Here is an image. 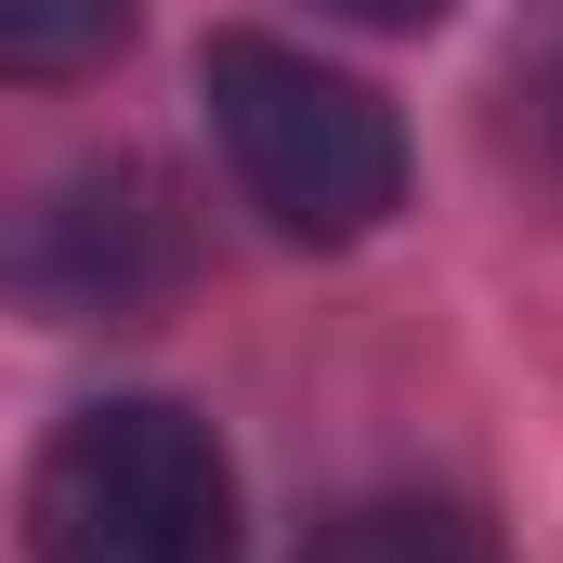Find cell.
Here are the masks:
<instances>
[{
  "instance_id": "1",
  "label": "cell",
  "mask_w": 563,
  "mask_h": 563,
  "mask_svg": "<svg viewBox=\"0 0 563 563\" xmlns=\"http://www.w3.org/2000/svg\"><path fill=\"white\" fill-rule=\"evenodd\" d=\"M197 79H210V132H223V157H236L263 223L314 236V250H354V236L394 223L407 132H394V106L354 66H314V53L263 40V26H236V40H210Z\"/></svg>"
},
{
  "instance_id": "2",
  "label": "cell",
  "mask_w": 563,
  "mask_h": 563,
  "mask_svg": "<svg viewBox=\"0 0 563 563\" xmlns=\"http://www.w3.org/2000/svg\"><path fill=\"white\" fill-rule=\"evenodd\" d=\"M26 551L40 563H236V472L210 420L106 394L40 445L26 472Z\"/></svg>"
},
{
  "instance_id": "3",
  "label": "cell",
  "mask_w": 563,
  "mask_h": 563,
  "mask_svg": "<svg viewBox=\"0 0 563 563\" xmlns=\"http://www.w3.org/2000/svg\"><path fill=\"white\" fill-rule=\"evenodd\" d=\"M0 276L53 314H106L132 328L184 288V210L157 170H79L53 197H26V223L0 236Z\"/></svg>"
},
{
  "instance_id": "4",
  "label": "cell",
  "mask_w": 563,
  "mask_h": 563,
  "mask_svg": "<svg viewBox=\"0 0 563 563\" xmlns=\"http://www.w3.org/2000/svg\"><path fill=\"white\" fill-rule=\"evenodd\" d=\"M301 563H511V551L459 498H354V511H328L301 538Z\"/></svg>"
},
{
  "instance_id": "5",
  "label": "cell",
  "mask_w": 563,
  "mask_h": 563,
  "mask_svg": "<svg viewBox=\"0 0 563 563\" xmlns=\"http://www.w3.org/2000/svg\"><path fill=\"white\" fill-rule=\"evenodd\" d=\"M119 40H132V0H0V79H26V92L92 79Z\"/></svg>"
},
{
  "instance_id": "6",
  "label": "cell",
  "mask_w": 563,
  "mask_h": 563,
  "mask_svg": "<svg viewBox=\"0 0 563 563\" xmlns=\"http://www.w3.org/2000/svg\"><path fill=\"white\" fill-rule=\"evenodd\" d=\"M511 144L563 184V0H538L511 40Z\"/></svg>"
},
{
  "instance_id": "7",
  "label": "cell",
  "mask_w": 563,
  "mask_h": 563,
  "mask_svg": "<svg viewBox=\"0 0 563 563\" xmlns=\"http://www.w3.org/2000/svg\"><path fill=\"white\" fill-rule=\"evenodd\" d=\"M328 13H354V26H432L445 0H328Z\"/></svg>"
}]
</instances>
